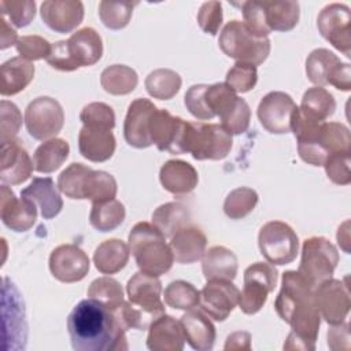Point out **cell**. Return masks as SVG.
I'll return each instance as SVG.
<instances>
[{"label": "cell", "mask_w": 351, "mask_h": 351, "mask_svg": "<svg viewBox=\"0 0 351 351\" xmlns=\"http://www.w3.org/2000/svg\"><path fill=\"white\" fill-rule=\"evenodd\" d=\"M137 1H100L99 16L103 25L111 30H121L130 22Z\"/></svg>", "instance_id": "cell-43"}, {"label": "cell", "mask_w": 351, "mask_h": 351, "mask_svg": "<svg viewBox=\"0 0 351 351\" xmlns=\"http://www.w3.org/2000/svg\"><path fill=\"white\" fill-rule=\"evenodd\" d=\"M138 82L137 73L125 64H112L106 67L100 74L101 88L115 96L128 95L134 90Z\"/></svg>", "instance_id": "cell-37"}, {"label": "cell", "mask_w": 351, "mask_h": 351, "mask_svg": "<svg viewBox=\"0 0 351 351\" xmlns=\"http://www.w3.org/2000/svg\"><path fill=\"white\" fill-rule=\"evenodd\" d=\"M129 245L119 239H108L99 244L93 254L95 267L103 274L121 271L129 261Z\"/></svg>", "instance_id": "cell-32"}, {"label": "cell", "mask_w": 351, "mask_h": 351, "mask_svg": "<svg viewBox=\"0 0 351 351\" xmlns=\"http://www.w3.org/2000/svg\"><path fill=\"white\" fill-rule=\"evenodd\" d=\"M339 263L337 248L322 236H313L303 241L298 273L315 288L332 278Z\"/></svg>", "instance_id": "cell-8"}, {"label": "cell", "mask_w": 351, "mask_h": 351, "mask_svg": "<svg viewBox=\"0 0 351 351\" xmlns=\"http://www.w3.org/2000/svg\"><path fill=\"white\" fill-rule=\"evenodd\" d=\"M329 85H333L339 90L348 92L351 89V67L348 63L340 62L332 71L328 80Z\"/></svg>", "instance_id": "cell-57"}, {"label": "cell", "mask_w": 351, "mask_h": 351, "mask_svg": "<svg viewBox=\"0 0 351 351\" xmlns=\"http://www.w3.org/2000/svg\"><path fill=\"white\" fill-rule=\"evenodd\" d=\"M170 248L174 261L182 265H189L202 259L207 247V237L202 229L186 225L170 237Z\"/></svg>", "instance_id": "cell-29"}, {"label": "cell", "mask_w": 351, "mask_h": 351, "mask_svg": "<svg viewBox=\"0 0 351 351\" xmlns=\"http://www.w3.org/2000/svg\"><path fill=\"white\" fill-rule=\"evenodd\" d=\"M1 15L8 18L15 27H25L36 16V3L33 0H1Z\"/></svg>", "instance_id": "cell-46"}, {"label": "cell", "mask_w": 351, "mask_h": 351, "mask_svg": "<svg viewBox=\"0 0 351 351\" xmlns=\"http://www.w3.org/2000/svg\"><path fill=\"white\" fill-rule=\"evenodd\" d=\"M159 180L167 192L176 196H184L197 186L199 174L191 163L180 159H170L160 167Z\"/></svg>", "instance_id": "cell-28"}, {"label": "cell", "mask_w": 351, "mask_h": 351, "mask_svg": "<svg viewBox=\"0 0 351 351\" xmlns=\"http://www.w3.org/2000/svg\"><path fill=\"white\" fill-rule=\"evenodd\" d=\"M117 148V141L111 129L82 126L78 133L80 154L95 163L108 160Z\"/></svg>", "instance_id": "cell-24"}, {"label": "cell", "mask_w": 351, "mask_h": 351, "mask_svg": "<svg viewBox=\"0 0 351 351\" xmlns=\"http://www.w3.org/2000/svg\"><path fill=\"white\" fill-rule=\"evenodd\" d=\"M302 160L313 166H324L326 158L337 152H351L350 129L340 122H324L313 143L298 144Z\"/></svg>", "instance_id": "cell-10"}, {"label": "cell", "mask_w": 351, "mask_h": 351, "mask_svg": "<svg viewBox=\"0 0 351 351\" xmlns=\"http://www.w3.org/2000/svg\"><path fill=\"white\" fill-rule=\"evenodd\" d=\"M51 274L60 282H77L85 278L89 271L90 261L75 244L58 245L49 255Z\"/></svg>", "instance_id": "cell-18"}, {"label": "cell", "mask_w": 351, "mask_h": 351, "mask_svg": "<svg viewBox=\"0 0 351 351\" xmlns=\"http://www.w3.org/2000/svg\"><path fill=\"white\" fill-rule=\"evenodd\" d=\"M241 12L244 18V25L247 29L256 37H267L271 30L269 29L265 18L263 4L262 1H243L241 3Z\"/></svg>", "instance_id": "cell-50"}, {"label": "cell", "mask_w": 351, "mask_h": 351, "mask_svg": "<svg viewBox=\"0 0 351 351\" xmlns=\"http://www.w3.org/2000/svg\"><path fill=\"white\" fill-rule=\"evenodd\" d=\"M340 62L339 56L329 49L317 48L306 59V75L317 86L328 85L329 75Z\"/></svg>", "instance_id": "cell-39"}, {"label": "cell", "mask_w": 351, "mask_h": 351, "mask_svg": "<svg viewBox=\"0 0 351 351\" xmlns=\"http://www.w3.org/2000/svg\"><path fill=\"white\" fill-rule=\"evenodd\" d=\"M34 165L21 141L14 138L1 143L0 180L5 185H19L27 181L33 173Z\"/></svg>", "instance_id": "cell-22"}, {"label": "cell", "mask_w": 351, "mask_h": 351, "mask_svg": "<svg viewBox=\"0 0 351 351\" xmlns=\"http://www.w3.org/2000/svg\"><path fill=\"white\" fill-rule=\"evenodd\" d=\"M274 308L291 325L284 350H315L321 315L314 302V288L298 271L282 273Z\"/></svg>", "instance_id": "cell-1"}, {"label": "cell", "mask_w": 351, "mask_h": 351, "mask_svg": "<svg viewBox=\"0 0 351 351\" xmlns=\"http://www.w3.org/2000/svg\"><path fill=\"white\" fill-rule=\"evenodd\" d=\"M51 47L52 44H49L44 37L36 36V34L22 36L15 44V48L19 56L29 62L47 59L51 52Z\"/></svg>", "instance_id": "cell-52"}, {"label": "cell", "mask_w": 351, "mask_h": 351, "mask_svg": "<svg viewBox=\"0 0 351 351\" xmlns=\"http://www.w3.org/2000/svg\"><path fill=\"white\" fill-rule=\"evenodd\" d=\"M185 341L197 351L213 350L217 332L210 317L202 310H188L180 319Z\"/></svg>", "instance_id": "cell-27"}, {"label": "cell", "mask_w": 351, "mask_h": 351, "mask_svg": "<svg viewBox=\"0 0 351 351\" xmlns=\"http://www.w3.org/2000/svg\"><path fill=\"white\" fill-rule=\"evenodd\" d=\"M80 121L84 126L114 129L115 112L112 107L101 101H93L86 104L80 112Z\"/></svg>", "instance_id": "cell-48"}, {"label": "cell", "mask_w": 351, "mask_h": 351, "mask_svg": "<svg viewBox=\"0 0 351 351\" xmlns=\"http://www.w3.org/2000/svg\"><path fill=\"white\" fill-rule=\"evenodd\" d=\"M0 75V93L3 96H14L22 92L32 82L34 77V66L32 62L21 56H15L1 64Z\"/></svg>", "instance_id": "cell-31"}, {"label": "cell", "mask_w": 351, "mask_h": 351, "mask_svg": "<svg viewBox=\"0 0 351 351\" xmlns=\"http://www.w3.org/2000/svg\"><path fill=\"white\" fill-rule=\"evenodd\" d=\"M0 218L1 222L14 232L29 230L37 219V206L26 199L16 197L15 193L3 184L0 188Z\"/></svg>", "instance_id": "cell-20"}, {"label": "cell", "mask_w": 351, "mask_h": 351, "mask_svg": "<svg viewBox=\"0 0 351 351\" xmlns=\"http://www.w3.org/2000/svg\"><path fill=\"white\" fill-rule=\"evenodd\" d=\"M262 256L271 265H288L296 259L299 239L295 230L282 221L266 222L258 234Z\"/></svg>", "instance_id": "cell-9"}, {"label": "cell", "mask_w": 351, "mask_h": 351, "mask_svg": "<svg viewBox=\"0 0 351 351\" xmlns=\"http://www.w3.org/2000/svg\"><path fill=\"white\" fill-rule=\"evenodd\" d=\"M293 99L281 90L269 92L258 104L256 115L263 126L271 134H285L291 132L293 111L296 110Z\"/></svg>", "instance_id": "cell-16"}, {"label": "cell", "mask_w": 351, "mask_h": 351, "mask_svg": "<svg viewBox=\"0 0 351 351\" xmlns=\"http://www.w3.org/2000/svg\"><path fill=\"white\" fill-rule=\"evenodd\" d=\"M258 193L252 188L239 186L229 192L223 202V213L230 219H241L247 217L258 204Z\"/></svg>", "instance_id": "cell-42"}, {"label": "cell", "mask_w": 351, "mask_h": 351, "mask_svg": "<svg viewBox=\"0 0 351 351\" xmlns=\"http://www.w3.org/2000/svg\"><path fill=\"white\" fill-rule=\"evenodd\" d=\"M88 298L97 300L104 304L110 310L115 311L122 306L123 300V289L119 281L111 277H99L93 280L88 288Z\"/></svg>", "instance_id": "cell-41"}, {"label": "cell", "mask_w": 351, "mask_h": 351, "mask_svg": "<svg viewBox=\"0 0 351 351\" xmlns=\"http://www.w3.org/2000/svg\"><path fill=\"white\" fill-rule=\"evenodd\" d=\"M204 278L233 281L237 276L239 263L234 252L223 245H214L202 256Z\"/></svg>", "instance_id": "cell-30"}, {"label": "cell", "mask_w": 351, "mask_h": 351, "mask_svg": "<svg viewBox=\"0 0 351 351\" xmlns=\"http://www.w3.org/2000/svg\"><path fill=\"white\" fill-rule=\"evenodd\" d=\"M240 291L229 280H208L199 293V307L214 321H225L239 303Z\"/></svg>", "instance_id": "cell-17"}, {"label": "cell", "mask_w": 351, "mask_h": 351, "mask_svg": "<svg viewBox=\"0 0 351 351\" xmlns=\"http://www.w3.org/2000/svg\"><path fill=\"white\" fill-rule=\"evenodd\" d=\"M351 152H337L326 158L324 167L328 178L337 185H348L351 182Z\"/></svg>", "instance_id": "cell-51"}, {"label": "cell", "mask_w": 351, "mask_h": 351, "mask_svg": "<svg viewBox=\"0 0 351 351\" xmlns=\"http://www.w3.org/2000/svg\"><path fill=\"white\" fill-rule=\"evenodd\" d=\"M336 101L333 95L322 86H313L308 88L303 97L299 107V111L315 121L325 122L329 117L335 114Z\"/></svg>", "instance_id": "cell-36"}, {"label": "cell", "mask_w": 351, "mask_h": 351, "mask_svg": "<svg viewBox=\"0 0 351 351\" xmlns=\"http://www.w3.org/2000/svg\"><path fill=\"white\" fill-rule=\"evenodd\" d=\"M125 215V206L119 200L111 199L92 204L89 222L99 232H111L123 222Z\"/></svg>", "instance_id": "cell-38"}, {"label": "cell", "mask_w": 351, "mask_h": 351, "mask_svg": "<svg viewBox=\"0 0 351 351\" xmlns=\"http://www.w3.org/2000/svg\"><path fill=\"white\" fill-rule=\"evenodd\" d=\"M19 37L16 34V32L11 27V25H8V21L1 16L0 19V48L5 49L11 45H15L18 43Z\"/></svg>", "instance_id": "cell-59"}, {"label": "cell", "mask_w": 351, "mask_h": 351, "mask_svg": "<svg viewBox=\"0 0 351 351\" xmlns=\"http://www.w3.org/2000/svg\"><path fill=\"white\" fill-rule=\"evenodd\" d=\"M237 100V93L226 82L207 85L204 90L206 106L214 117L222 118L226 112H229L233 108Z\"/></svg>", "instance_id": "cell-44"}, {"label": "cell", "mask_w": 351, "mask_h": 351, "mask_svg": "<svg viewBox=\"0 0 351 351\" xmlns=\"http://www.w3.org/2000/svg\"><path fill=\"white\" fill-rule=\"evenodd\" d=\"M67 330L75 351L128 350L126 329L112 310L90 298L81 300L69 314Z\"/></svg>", "instance_id": "cell-2"}, {"label": "cell", "mask_w": 351, "mask_h": 351, "mask_svg": "<svg viewBox=\"0 0 351 351\" xmlns=\"http://www.w3.org/2000/svg\"><path fill=\"white\" fill-rule=\"evenodd\" d=\"M221 119V126L229 133V134H241L247 132L251 121V108L248 103L239 97L233 108L226 112Z\"/></svg>", "instance_id": "cell-49"}, {"label": "cell", "mask_w": 351, "mask_h": 351, "mask_svg": "<svg viewBox=\"0 0 351 351\" xmlns=\"http://www.w3.org/2000/svg\"><path fill=\"white\" fill-rule=\"evenodd\" d=\"M191 221L188 207L177 202L160 204L152 213V223L162 232L165 237H171L180 229L185 228Z\"/></svg>", "instance_id": "cell-35"}, {"label": "cell", "mask_w": 351, "mask_h": 351, "mask_svg": "<svg viewBox=\"0 0 351 351\" xmlns=\"http://www.w3.org/2000/svg\"><path fill=\"white\" fill-rule=\"evenodd\" d=\"M186 128L188 122L182 118L171 115L167 110L156 108L149 123L151 141L159 151L174 155L185 154Z\"/></svg>", "instance_id": "cell-15"}, {"label": "cell", "mask_w": 351, "mask_h": 351, "mask_svg": "<svg viewBox=\"0 0 351 351\" xmlns=\"http://www.w3.org/2000/svg\"><path fill=\"white\" fill-rule=\"evenodd\" d=\"M43 22L56 33H70L84 19V4L78 0H45L41 3Z\"/></svg>", "instance_id": "cell-21"}, {"label": "cell", "mask_w": 351, "mask_h": 351, "mask_svg": "<svg viewBox=\"0 0 351 351\" xmlns=\"http://www.w3.org/2000/svg\"><path fill=\"white\" fill-rule=\"evenodd\" d=\"M128 241L140 271L159 277L171 269L174 263L173 251L170 244L166 243V237L154 223L137 222L132 228Z\"/></svg>", "instance_id": "cell-4"}, {"label": "cell", "mask_w": 351, "mask_h": 351, "mask_svg": "<svg viewBox=\"0 0 351 351\" xmlns=\"http://www.w3.org/2000/svg\"><path fill=\"white\" fill-rule=\"evenodd\" d=\"M181 84L182 80L180 74L170 69H156L145 78V89L148 95L158 100L173 99L178 93Z\"/></svg>", "instance_id": "cell-40"}, {"label": "cell", "mask_w": 351, "mask_h": 351, "mask_svg": "<svg viewBox=\"0 0 351 351\" xmlns=\"http://www.w3.org/2000/svg\"><path fill=\"white\" fill-rule=\"evenodd\" d=\"M348 277L344 280L329 278L314 288V302L321 318L330 325H337L346 321L350 307Z\"/></svg>", "instance_id": "cell-13"}, {"label": "cell", "mask_w": 351, "mask_h": 351, "mask_svg": "<svg viewBox=\"0 0 351 351\" xmlns=\"http://www.w3.org/2000/svg\"><path fill=\"white\" fill-rule=\"evenodd\" d=\"M21 196L32 200L44 219L55 218L63 208V199L51 177H36L21 191Z\"/></svg>", "instance_id": "cell-26"}, {"label": "cell", "mask_w": 351, "mask_h": 351, "mask_svg": "<svg viewBox=\"0 0 351 351\" xmlns=\"http://www.w3.org/2000/svg\"><path fill=\"white\" fill-rule=\"evenodd\" d=\"M0 117H1L0 141L5 143V141L14 140L22 125V115L19 108L12 101L1 100Z\"/></svg>", "instance_id": "cell-53"}, {"label": "cell", "mask_w": 351, "mask_h": 351, "mask_svg": "<svg viewBox=\"0 0 351 351\" xmlns=\"http://www.w3.org/2000/svg\"><path fill=\"white\" fill-rule=\"evenodd\" d=\"M328 347L333 351L350 348V324L341 322L328 330Z\"/></svg>", "instance_id": "cell-56"}, {"label": "cell", "mask_w": 351, "mask_h": 351, "mask_svg": "<svg viewBox=\"0 0 351 351\" xmlns=\"http://www.w3.org/2000/svg\"><path fill=\"white\" fill-rule=\"evenodd\" d=\"M199 293L200 291H197L191 282L176 280L165 288L163 298L169 307L177 310H191L199 304Z\"/></svg>", "instance_id": "cell-45"}, {"label": "cell", "mask_w": 351, "mask_h": 351, "mask_svg": "<svg viewBox=\"0 0 351 351\" xmlns=\"http://www.w3.org/2000/svg\"><path fill=\"white\" fill-rule=\"evenodd\" d=\"M64 123V112L60 103L49 96L32 100L25 110L27 133L36 140H49L56 136Z\"/></svg>", "instance_id": "cell-12"}, {"label": "cell", "mask_w": 351, "mask_h": 351, "mask_svg": "<svg viewBox=\"0 0 351 351\" xmlns=\"http://www.w3.org/2000/svg\"><path fill=\"white\" fill-rule=\"evenodd\" d=\"M58 188L70 199H88L92 203L115 199L118 191L114 176L82 163L67 166L58 177Z\"/></svg>", "instance_id": "cell-5"}, {"label": "cell", "mask_w": 351, "mask_h": 351, "mask_svg": "<svg viewBox=\"0 0 351 351\" xmlns=\"http://www.w3.org/2000/svg\"><path fill=\"white\" fill-rule=\"evenodd\" d=\"M223 348L225 350H250L251 335L248 332H234L228 336Z\"/></svg>", "instance_id": "cell-58"}, {"label": "cell", "mask_w": 351, "mask_h": 351, "mask_svg": "<svg viewBox=\"0 0 351 351\" xmlns=\"http://www.w3.org/2000/svg\"><path fill=\"white\" fill-rule=\"evenodd\" d=\"M278 271L271 263L255 262L244 270V287L239 296V307L244 314H256L274 291Z\"/></svg>", "instance_id": "cell-11"}, {"label": "cell", "mask_w": 351, "mask_h": 351, "mask_svg": "<svg viewBox=\"0 0 351 351\" xmlns=\"http://www.w3.org/2000/svg\"><path fill=\"white\" fill-rule=\"evenodd\" d=\"M206 88H207L206 84L192 85L184 96V104H185L186 110L195 118H197L200 121H208V119L214 118V115L210 112V110L207 108L206 101H204Z\"/></svg>", "instance_id": "cell-55"}, {"label": "cell", "mask_w": 351, "mask_h": 351, "mask_svg": "<svg viewBox=\"0 0 351 351\" xmlns=\"http://www.w3.org/2000/svg\"><path fill=\"white\" fill-rule=\"evenodd\" d=\"M351 14L346 4L332 3L322 8L317 18V26L321 36L332 44L333 48L351 56Z\"/></svg>", "instance_id": "cell-14"}, {"label": "cell", "mask_w": 351, "mask_h": 351, "mask_svg": "<svg viewBox=\"0 0 351 351\" xmlns=\"http://www.w3.org/2000/svg\"><path fill=\"white\" fill-rule=\"evenodd\" d=\"M233 145L229 134L218 123L188 122L185 154L196 160H221L228 156Z\"/></svg>", "instance_id": "cell-7"}, {"label": "cell", "mask_w": 351, "mask_h": 351, "mask_svg": "<svg viewBox=\"0 0 351 351\" xmlns=\"http://www.w3.org/2000/svg\"><path fill=\"white\" fill-rule=\"evenodd\" d=\"M348 225H350L348 221L343 222V225L339 228L337 236H336L339 245H340V247L343 248V251L347 252V254H350V230H348Z\"/></svg>", "instance_id": "cell-60"}, {"label": "cell", "mask_w": 351, "mask_h": 351, "mask_svg": "<svg viewBox=\"0 0 351 351\" xmlns=\"http://www.w3.org/2000/svg\"><path fill=\"white\" fill-rule=\"evenodd\" d=\"M236 93H245L255 88L258 82L256 66L243 62H236L226 73L225 81Z\"/></svg>", "instance_id": "cell-47"}, {"label": "cell", "mask_w": 351, "mask_h": 351, "mask_svg": "<svg viewBox=\"0 0 351 351\" xmlns=\"http://www.w3.org/2000/svg\"><path fill=\"white\" fill-rule=\"evenodd\" d=\"M218 45L226 56L254 66L262 64L270 53V40L267 37L254 36L247 26L237 19L223 26Z\"/></svg>", "instance_id": "cell-6"}, {"label": "cell", "mask_w": 351, "mask_h": 351, "mask_svg": "<svg viewBox=\"0 0 351 351\" xmlns=\"http://www.w3.org/2000/svg\"><path fill=\"white\" fill-rule=\"evenodd\" d=\"M262 4L266 23L271 32H289L298 25L300 16L298 1H262Z\"/></svg>", "instance_id": "cell-34"}, {"label": "cell", "mask_w": 351, "mask_h": 351, "mask_svg": "<svg viewBox=\"0 0 351 351\" xmlns=\"http://www.w3.org/2000/svg\"><path fill=\"white\" fill-rule=\"evenodd\" d=\"M185 336L180 321L166 313L158 317L148 328L147 347L151 351H182Z\"/></svg>", "instance_id": "cell-25"}, {"label": "cell", "mask_w": 351, "mask_h": 351, "mask_svg": "<svg viewBox=\"0 0 351 351\" xmlns=\"http://www.w3.org/2000/svg\"><path fill=\"white\" fill-rule=\"evenodd\" d=\"M129 300L123 302L115 314L123 328L144 330L162 314L165 304L160 299L162 282L156 276L143 271L133 274L126 284Z\"/></svg>", "instance_id": "cell-3"}, {"label": "cell", "mask_w": 351, "mask_h": 351, "mask_svg": "<svg viewBox=\"0 0 351 351\" xmlns=\"http://www.w3.org/2000/svg\"><path fill=\"white\" fill-rule=\"evenodd\" d=\"M222 19V5L219 1H206L197 12V23L200 29L210 36H215L219 32Z\"/></svg>", "instance_id": "cell-54"}, {"label": "cell", "mask_w": 351, "mask_h": 351, "mask_svg": "<svg viewBox=\"0 0 351 351\" xmlns=\"http://www.w3.org/2000/svg\"><path fill=\"white\" fill-rule=\"evenodd\" d=\"M156 108L151 100L144 97H138L129 104L123 122V137L130 147L141 149L152 145L149 123Z\"/></svg>", "instance_id": "cell-19"}, {"label": "cell", "mask_w": 351, "mask_h": 351, "mask_svg": "<svg viewBox=\"0 0 351 351\" xmlns=\"http://www.w3.org/2000/svg\"><path fill=\"white\" fill-rule=\"evenodd\" d=\"M66 49L75 70L97 63L103 55L100 34L92 27H82L66 40Z\"/></svg>", "instance_id": "cell-23"}, {"label": "cell", "mask_w": 351, "mask_h": 351, "mask_svg": "<svg viewBox=\"0 0 351 351\" xmlns=\"http://www.w3.org/2000/svg\"><path fill=\"white\" fill-rule=\"evenodd\" d=\"M70 145L63 138H49L40 144L33 154L34 170L38 173H53L56 171L69 158Z\"/></svg>", "instance_id": "cell-33"}]
</instances>
